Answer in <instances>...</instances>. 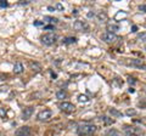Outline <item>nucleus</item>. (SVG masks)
<instances>
[{"label":"nucleus","instance_id":"30","mask_svg":"<svg viewBox=\"0 0 146 136\" xmlns=\"http://www.w3.org/2000/svg\"><path fill=\"white\" fill-rule=\"evenodd\" d=\"M43 24V22H40V21H35L34 22V26H42Z\"/></svg>","mask_w":146,"mask_h":136},{"label":"nucleus","instance_id":"17","mask_svg":"<svg viewBox=\"0 0 146 136\" xmlns=\"http://www.w3.org/2000/svg\"><path fill=\"white\" fill-rule=\"evenodd\" d=\"M127 15H128L127 12H124V11H119V12H117V15L115 16V20H116V21H118L119 18H123V17H127Z\"/></svg>","mask_w":146,"mask_h":136},{"label":"nucleus","instance_id":"22","mask_svg":"<svg viewBox=\"0 0 146 136\" xmlns=\"http://www.w3.org/2000/svg\"><path fill=\"white\" fill-rule=\"evenodd\" d=\"M6 117V110L5 108H0V118H5Z\"/></svg>","mask_w":146,"mask_h":136},{"label":"nucleus","instance_id":"4","mask_svg":"<svg viewBox=\"0 0 146 136\" xmlns=\"http://www.w3.org/2000/svg\"><path fill=\"white\" fill-rule=\"evenodd\" d=\"M51 117H52V111H51V110H44V111H40V112L38 113V116H36L38 120H40V121H48Z\"/></svg>","mask_w":146,"mask_h":136},{"label":"nucleus","instance_id":"26","mask_svg":"<svg viewBox=\"0 0 146 136\" xmlns=\"http://www.w3.org/2000/svg\"><path fill=\"white\" fill-rule=\"evenodd\" d=\"M0 6H1V7H6L7 6V3L4 1V0H1V1H0Z\"/></svg>","mask_w":146,"mask_h":136},{"label":"nucleus","instance_id":"2","mask_svg":"<svg viewBox=\"0 0 146 136\" xmlns=\"http://www.w3.org/2000/svg\"><path fill=\"white\" fill-rule=\"evenodd\" d=\"M57 40V37L55 35L54 33H48V34H44L42 37V43L44 45H48V46H50V45H52Z\"/></svg>","mask_w":146,"mask_h":136},{"label":"nucleus","instance_id":"21","mask_svg":"<svg viewBox=\"0 0 146 136\" xmlns=\"http://www.w3.org/2000/svg\"><path fill=\"white\" fill-rule=\"evenodd\" d=\"M77 42V39L76 38H67V39H65V44H74Z\"/></svg>","mask_w":146,"mask_h":136},{"label":"nucleus","instance_id":"13","mask_svg":"<svg viewBox=\"0 0 146 136\" xmlns=\"http://www.w3.org/2000/svg\"><path fill=\"white\" fill-rule=\"evenodd\" d=\"M118 29H119V27L117 24H107V30L110 33H115V32H117Z\"/></svg>","mask_w":146,"mask_h":136},{"label":"nucleus","instance_id":"8","mask_svg":"<svg viewBox=\"0 0 146 136\" xmlns=\"http://www.w3.org/2000/svg\"><path fill=\"white\" fill-rule=\"evenodd\" d=\"M31 134H32V131L29 126H22V128L17 129L15 136H31Z\"/></svg>","mask_w":146,"mask_h":136},{"label":"nucleus","instance_id":"16","mask_svg":"<svg viewBox=\"0 0 146 136\" xmlns=\"http://www.w3.org/2000/svg\"><path fill=\"white\" fill-rule=\"evenodd\" d=\"M56 97L58 100H63V98L67 97V94H66V91H63V90H60V91L56 92Z\"/></svg>","mask_w":146,"mask_h":136},{"label":"nucleus","instance_id":"19","mask_svg":"<svg viewBox=\"0 0 146 136\" xmlns=\"http://www.w3.org/2000/svg\"><path fill=\"white\" fill-rule=\"evenodd\" d=\"M78 101L85 103V102H88V101H89V97L86 96V95H79V96H78Z\"/></svg>","mask_w":146,"mask_h":136},{"label":"nucleus","instance_id":"14","mask_svg":"<svg viewBox=\"0 0 146 136\" xmlns=\"http://www.w3.org/2000/svg\"><path fill=\"white\" fill-rule=\"evenodd\" d=\"M108 112H110V114L113 116V117H116V118H119V117H122V113H121L119 111L115 110V108H111V110H110Z\"/></svg>","mask_w":146,"mask_h":136},{"label":"nucleus","instance_id":"20","mask_svg":"<svg viewBox=\"0 0 146 136\" xmlns=\"http://www.w3.org/2000/svg\"><path fill=\"white\" fill-rule=\"evenodd\" d=\"M44 20L50 22V23H56V22H57V18H55V17H49V16H45Z\"/></svg>","mask_w":146,"mask_h":136},{"label":"nucleus","instance_id":"27","mask_svg":"<svg viewBox=\"0 0 146 136\" xmlns=\"http://www.w3.org/2000/svg\"><path fill=\"white\" fill-rule=\"evenodd\" d=\"M117 134H118V133H117L116 130H110L108 133H107V135H117Z\"/></svg>","mask_w":146,"mask_h":136},{"label":"nucleus","instance_id":"28","mask_svg":"<svg viewBox=\"0 0 146 136\" xmlns=\"http://www.w3.org/2000/svg\"><path fill=\"white\" fill-rule=\"evenodd\" d=\"M128 83H129V84H135L134 78H128Z\"/></svg>","mask_w":146,"mask_h":136},{"label":"nucleus","instance_id":"32","mask_svg":"<svg viewBox=\"0 0 146 136\" xmlns=\"http://www.w3.org/2000/svg\"><path fill=\"white\" fill-rule=\"evenodd\" d=\"M136 30H138V27H136V26H133V32H136Z\"/></svg>","mask_w":146,"mask_h":136},{"label":"nucleus","instance_id":"11","mask_svg":"<svg viewBox=\"0 0 146 136\" xmlns=\"http://www.w3.org/2000/svg\"><path fill=\"white\" fill-rule=\"evenodd\" d=\"M13 72H15V74H21L23 72V65L21 62H16L13 66Z\"/></svg>","mask_w":146,"mask_h":136},{"label":"nucleus","instance_id":"1","mask_svg":"<svg viewBox=\"0 0 146 136\" xmlns=\"http://www.w3.org/2000/svg\"><path fill=\"white\" fill-rule=\"evenodd\" d=\"M95 131H96V126L93 124H82L78 126V135L80 136H91Z\"/></svg>","mask_w":146,"mask_h":136},{"label":"nucleus","instance_id":"12","mask_svg":"<svg viewBox=\"0 0 146 136\" xmlns=\"http://www.w3.org/2000/svg\"><path fill=\"white\" fill-rule=\"evenodd\" d=\"M29 67H31V69L34 71V72H39L40 69H42L39 63H36V62H29Z\"/></svg>","mask_w":146,"mask_h":136},{"label":"nucleus","instance_id":"10","mask_svg":"<svg viewBox=\"0 0 146 136\" xmlns=\"http://www.w3.org/2000/svg\"><path fill=\"white\" fill-rule=\"evenodd\" d=\"M130 65L134 66V67H136V68H139V69L146 71V65H144V62L141 61V60H131V61H130Z\"/></svg>","mask_w":146,"mask_h":136},{"label":"nucleus","instance_id":"23","mask_svg":"<svg viewBox=\"0 0 146 136\" xmlns=\"http://www.w3.org/2000/svg\"><path fill=\"white\" fill-rule=\"evenodd\" d=\"M138 39L140 40H146V32H144V33H140L138 35Z\"/></svg>","mask_w":146,"mask_h":136},{"label":"nucleus","instance_id":"34","mask_svg":"<svg viewBox=\"0 0 146 136\" xmlns=\"http://www.w3.org/2000/svg\"><path fill=\"white\" fill-rule=\"evenodd\" d=\"M145 51H146V46H145Z\"/></svg>","mask_w":146,"mask_h":136},{"label":"nucleus","instance_id":"15","mask_svg":"<svg viewBox=\"0 0 146 136\" xmlns=\"http://www.w3.org/2000/svg\"><path fill=\"white\" fill-rule=\"evenodd\" d=\"M101 121H104L105 125H110V124L113 123V119H111V118H108L106 116H104V117H101Z\"/></svg>","mask_w":146,"mask_h":136},{"label":"nucleus","instance_id":"3","mask_svg":"<svg viewBox=\"0 0 146 136\" xmlns=\"http://www.w3.org/2000/svg\"><path fill=\"white\" fill-rule=\"evenodd\" d=\"M58 107H60V110L63 111L65 113H73V112L76 111L74 105H73V103H71V102H66V101L61 102L60 105H58Z\"/></svg>","mask_w":146,"mask_h":136},{"label":"nucleus","instance_id":"33","mask_svg":"<svg viewBox=\"0 0 146 136\" xmlns=\"http://www.w3.org/2000/svg\"><path fill=\"white\" fill-rule=\"evenodd\" d=\"M0 136H3V135H1V133H0Z\"/></svg>","mask_w":146,"mask_h":136},{"label":"nucleus","instance_id":"25","mask_svg":"<svg viewBox=\"0 0 146 136\" xmlns=\"http://www.w3.org/2000/svg\"><path fill=\"white\" fill-rule=\"evenodd\" d=\"M139 10L146 13V4H144V5H140V6H139Z\"/></svg>","mask_w":146,"mask_h":136},{"label":"nucleus","instance_id":"29","mask_svg":"<svg viewBox=\"0 0 146 136\" xmlns=\"http://www.w3.org/2000/svg\"><path fill=\"white\" fill-rule=\"evenodd\" d=\"M44 28L48 29V30H52V29H54V26H45Z\"/></svg>","mask_w":146,"mask_h":136},{"label":"nucleus","instance_id":"24","mask_svg":"<svg viewBox=\"0 0 146 136\" xmlns=\"http://www.w3.org/2000/svg\"><path fill=\"white\" fill-rule=\"evenodd\" d=\"M127 114L128 116H135L136 114V111H134V110H128L127 111Z\"/></svg>","mask_w":146,"mask_h":136},{"label":"nucleus","instance_id":"9","mask_svg":"<svg viewBox=\"0 0 146 136\" xmlns=\"http://www.w3.org/2000/svg\"><path fill=\"white\" fill-rule=\"evenodd\" d=\"M33 114V107H26L23 112H22V119L23 120H28L29 118Z\"/></svg>","mask_w":146,"mask_h":136},{"label":"nucleus","instance_id":"31","mask_svg":"<svg viewBox=\"0 0 146 136\" xmlns=\"http://www.w3.org/2000/svg\"><path fill=\"white\" fill-rule=\"evenodd\" d=\"M56 7L58 9V10H63V7H62L61 4H56Z\"/></svg>","mask_w":146,"mask_h":136},{"label":"nucleus","instance_id":"5","mask_svg":"<svg viewBox=\"0 0 146 136\" xmlns=\"http://www.w3.org/2000/svg\"><path fill=\"white\" fill-rule=\"evenodd\" d=\"M101 39L105 43H115L118 39V37L115 33H110V32H105V33L101 34Z\"/></svg>","mask_w":146,"mask_h":136},{"label":"nucleus","instance_id":"18","mask_svg":"<svg viewBox=\"0 0 146 136\" xmlns=\"http://www.w3.org/2000/svg\"><path fill=\"white\" fill-rule=\"evenodd\" d=\"M98 18H99V21H101V22H105L107 20V15L105 12H100L99 15H98Z\"/></svg>","mask_w":146,"mask_h":136},{"label":"nucleus","instance_id":"6","mask_svg":"<svg viewBox=\"0 0 146 136\" xmlns=\"http://www.w3.org/2000/svg\"><path fill=\"white\" fill-rule=\"evenodd\" d=\"M124 131L128 134V136H140L143 135V131L139 128H134V126H125Z\"/></svg>","mask_w":146,"mask_h":136},{"label":"nucleus","instance_id":"7","mask_svg":"<svg viewBox=\"0 0 146 136\" xmlns=\"http://www.w3.org/2000/svg\"><path fill=\"white\" fill-rule=\"evenodd\" d=\"M73 28H74L76 30L82 32V30H86V29H88L89 24L86 23L85 21H76L74 23H73Z\"/></svg>","mask_w":146,"mask_h":136}]
</instances>
